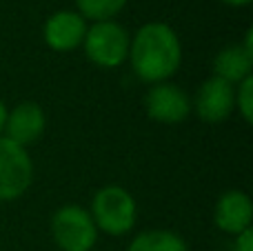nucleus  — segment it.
Masks as SVG:
<instances>
[{
  "mask_svg": "<svg viewBox=\"0 0 253 251\" xmlns=\"http://www.w3.org/2000/svg\"><path fill=\"white\" fill-rule=\"evenodd\" d=\"M135 76L144 83H167L182 65L180 38L165 22L142 25L129 44V58Z\"/></svg>",
  "mask_w": 253,
  "mask_h": 251,
  "instance_id": "nucleus-1",
  "label": "nucleus"
},
{
  "mask_svg": "<svg viewBox=\"0 0 253 251\" xmlns=\"http://www.w3.org/2000/svg\"><path fill=\"white\" fill-rule=\"evenodd\" d=\"M89 213H91L98 231L107 236H125L133 229L138 207H135L133 196L125 187L109 185L96 191Z\"/></svg>",
  "mask_w": 253,
  "mask_h": 251,
  "instance_id": "nucleus-2",
  "label": "nucleus"
},
{
  "mask_svg": "<svg viewBox=\"0 0 253 251\" xmlns=\"http://www.w3.org/2000/svg\"><path fill=\"white\" fill-rule=\"evenodd\" d=\"M129 44L131 38L126 29L114 20L93 22L91 27H87V34L83 40L87 58L93 65L105 67V69L123 65L129 58Z\"/></svg>",
  "mask_w": 253,
  "mask_h": 251,
  "instance_id": "nucleus-3",
  "label": "nucleus"
},
{
  "mask_svg": "<svg viewBox=\"0 0 253 251\" xmlns=\"http://www.w3.org/2000/svg\"><path fill=\"white\" fill-rule=\"evenodd\" d=\"M51 236L62 251H91L98 240V229L87 209L65 205L51 218Z\"/></svg>",
  "mask_w": 253,
  "mask_h": 251,
  "instance_id": "nucleus-4",
  "label": "nucleus"
},
{
  "mask_svg": "<svg viewBox=\"0 0 253 251\" xmlns=\"http://www.w3.org/2000/svg\"><path fill=\"white\" fill-rule=\"evenodd\" d=\"M34 180V165L25 147L0 136V203L18 200Z\"/></svg>",
  "mask_w": 253,
  "mask_h": 251,
  "instance_id": "nucleus-5",
  "label": "nucleus"
},
{
  "mask_svg": "<svg viewBox=\"0 0 253 251\" xmlns=\"http://www.w3.org/2000/svg\"><path fill=\"white\" fill-rule=\"evenodd\" d=\"M191 109L196 111L202 123H224L236 109V84L211 76L209 80L200 84L191 102Z\"/></svg>",
  "mask_w": 253,
  "mask_h": 251,
  "instance_id": "nucleus-6",
  "label": "nucleus"
},
{
  "mask_svg": "<svg viewBox=\"0 0 253 251\" xmlns=\"http://www.w3.org/2000/svg\"><path fill=\"white\" fill-rule=\"evenodd\" d=\"M147 116L162 125H178L191 114V98L173 83H156L144 96Z\"/></svg>",
  "mask_w": 253,
  "mask_h": 251,
  "instance_id": "nucleus-7",
  "label": "nucleus"
},
{
  "mask_svg": "<svg viewBox=\"0 0 253 251\" xmlns=\"http://www.w3.org/2000/svg\"><path fill=\"white\" fill-rule=\"evenodd\" d=\"M44 111L38 102L25 100L18 102L11 111H7V120H4V138H9L11 142L20 147H29L42 138L44 133Z\"/></svg>",
  "mask_w": 253,
  "mask_h": 251,
  "instance_id": "nucleus-8",
  "label": "nucleus"
},
{
  "mask_svg": "<svg viewBox=\"0 0 253 251\" xmlns=\"http://www.w3.org/2000/svg\"><path fill=\"white\" fill-rule=\"evenodd\" d=\"M87 34V22L78 11H56L44 22V42L58 53L74 51L83 44Z\"/></svg>",
  "mask_w": 253,
  "mask_h": 251,
  "instance_id": "nucleus-9",
  "label": "nucleus"
},
{
  "mask_svg": "<svg viewBox=\"0 0 253 251\" xmlns=\"http://www.w3.org/2000/svg\"><path fill=\"white\" fill-rule=\"evenodd\" d=\"M253 207L251 198L240 189L224 191L213 209V222L220 231L229 236H238L245 229H251Z\"/></svg>",
  "mask_w": 253,
  "mask_h": 251,
  "instance_id": "nucleus-10",
  "label": "nucleus"
},
{
  "mask_svg": "<svg viewBox=\"0 0 253 251\" xmlns=\"http://www.w3.org/2000/svg\"><path fill=\"white\" fill-rule=\"evenodd\" d=\"M251 69H253V56L249 51H245L242 44H229L213 60V76L227 80L231 84H238L245 78H249Z\"/></svg>",
  "mask_w": 253,
  "mask_h": 251,
  "instance_id": "nucleus-11",
  "label": "nucleus"
},
{
  "mask_svg": "<svg viewBox=\"0 0 253 251\" xmlns=\"http://www.w3.org/2000/svg\"><path fill=\"white\" fill-rule=\"evenodd\" d=\"M126 251H189V247L175 231L149 229L135 236Z\"/></svg>",
  "mask_w": 253,
  "mask_h": 251,
  "instance_id": "nucleus-12",
  "label": "nucleus"
},
{
  "mask_svg": "<svg viewBox=\"0 0 253 251\" xmlns=\"http://www.w3.org/2000/svg\"><path fill=\"white\" fill-rule=\"evenodd\" d=\"M126 0H76L78 13L83 18H89L93 22L111 20L125 9Z\"/></svg>",
  "mask_w": 253,
  "mask_h": 251,
  "instance_id": "nucleus-13",
  "label": "nucleus"
},
{
  "mask_svg": "<svg viewBox=\"0 0 253 251\" xmlns=\"http://www.w3.org/2000/svg\"><path fill=\"white\" fill-rule=\"evenodd\" d=\"M236 109L240 111L245 123H253V76L238 83L236 89Z\"/></svg>",
  "mask_w": 253,
  "mask_h": 251,
  "instance_id": "nucleus-14",
  "label": "nucleus"
},
{
  "mask_svg": "<svg viewBox=\"0 0 253 251\" xmlns=\"http://www.w3.org/2000/svg\"><path fill=\"white\" fill-rule=\"evenodd\" d=\"M236 251H253V229H245L236 236Z\"/></svg>",
  "mask_w": 253,
  "mask_h": 251,
  "instance_id": "nucleus-15",
  "label": "nucleus"
},
{
  "mask_svg": "<svg viewBox=\"0 0 253 251\" xmlns=\"http://www.w3.org/2000/svg\"><path fill=\"white\" fill-rule=\"evenodd\" d=\"M4 120H7V107L0 100V136H2V131H4Z\"/></svg>",
  "mask_w": 253,
  "mask_h": 251,
  "instance_id": "nucleus-16",
  "label": "nucleus"
},
{
  "mask_svg": "<svg viewBox=\"0 0 253 251\" xmlns=\"http://www.w3.org/2000/svg\"><path fill=\"white\" fill-rule=\"evenodd\" d=\"M224 4H231V7H245V4H249L251 0H222Z\"/></svg>",
  "mask_w": 253,
  "mask_h": 251,
  "instance_id": "nucleus-17",
  "label": "nucleus"
}]
</instances>
